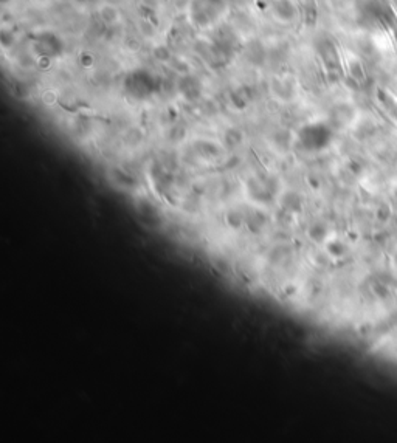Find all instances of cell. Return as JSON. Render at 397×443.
<instances>
[{
	"label": "cell",
	"instance_id": "ba28073f",
	"mask_svg": "<svg viewBox=\"0 0 397 443\" xmlns=\"http://www.w3.org/2000/svg\"><path fill=\"white\" fill-rule=\"evenodd\" d=\"M320 53L321 56L324 57V62L326 66L329 67H333L338 64V57H337V51H335V47H333L332 44H329V42H324V44L320 45Z\"/></svg>",
	"mask_w": 397,
	"mask_h": 443
},
{
	"label": "cell",
	"instance_id": "277c9868",
	"mask_svg": "<svg viewBox=\"0 0 397 443\" xmlns=\"http://www.w3.org/2000/svg\"><path fill=\"white\" fill-rule=\"evenodd\" d=\"M248 191H250L252 199L256 200V202L270 203L271 200H273V193H271V189L268 186L262 184L261 181H256V180L250 181L248 183Z\"/></svg>",
	"mask_w": 397,
	"mask_h": 443
},
{
	"label": "cell",
	"instance_id": "5b68a950",
	"mask_svg": "<svg viewBox=\"0 0 397 443\" xmlns=\"http://www.w3.org/2000/svg\"><path fill=\"white\" fill-rule=\"evenodd\" d=\"M273 13L279 20L290 22V20L295 17V7L292 5L290 0H275Z\"/></svg>",
	"mask_w": 397,
	"mask_h": 443
},
{
	"label": "cell",
	"instance_id": "6da1fadb",
	"mask_svg": "<svg viewBox=\"0 0 397 443\" xmlns=\"http://www.w3.org/2000/svg\"><path fill=\"white\" fill-rule=\"evenodd\" d=\"M300 141L307 151H320L330 141V129L326 124H309L300 131Z\"/></svg>",
	"mask_w": 397,
	"mask_h": 443
},
{
	"label": "cell",
	"instance_id": "8fae6325",
	"mask_svg": "<svg viewBox=\"0 0 397 443\" xmlns=\"http://www.w3.org/2000/svg\"><path fill=\"white\" fill-rule=\"evenodd\" d=\"M241 141H242V135H241L239 131H236V129H230V131H226V134H225V143H226V146L235 147V146H238Z\"/></svg>",
	"mask_w": 397,
	"mask_h": 443
},
{
	"label": "cell",
	"instance_id": "30bf717a",
	"mask_svg": "<svg viewBox=\"0 0 397 443\" xmlns=\"http://www.w3.org/2000/svg\"><path fill=\"white\" fill-rule=\"evenodd\" d=\"M326 234H327V229L323 223H313L309 228V237L313 242H323L326 239Z\"/></svg>",
	"mask_w": 397,
	"mask_h": 443
},
{
	"label": "cell",
	"instance_id": "8992f818",
	"mask_svg": "<svg viewBox=\"0 0 397 443\" xmlns=\"http://www.w3.org/2000/svg\"><path fill=\"white\" fill-rule=\"evenodd\" d=\"M265 222H267L265 214L261 213V211H258V209H250V214L245 216L247 228L252 231V233H259V231L262 229V226L265 225Z\"/></svg>",
	"mask_w": 397,
	"mask_h": 443
},
{
	"label": "cell",
	"instance_id": "9c48e42d",
	"mask_svg": "<svg viewBox=\"0 0 397 443\" xmlns=\"http://www.w3.org/2000/svg\"><path fill=\"white\" fill-rule=\"evenodd\" d=\"M225 222L230 228L233 229H239L244 223H245V216L241 213V211H228V214L225 216Z\"/></svg>",
	"mask_w": 397,
	"mask_h": 443
},
{
	"label": "cell",
	"instance_id": "3957f363",
	"mask_svg": "<svg viewBox=\"0 0 397 443\" xmlns=\"http://www.w3.org/2000/svg\"><path fill=\"white\" fill-rule=\"evenodd\" d=\"M279 205H281V211H286V213H290V214H297L303 209V199L295 191H287L282 194Z\"/></svg>",
	"mask_w": 397,
	"mask_h": 443
},
{
	"label": "cell",
	"instance_id": "7a4b0ae2",
	"mask_svg": "<svg viewBox=\"0 0 397 443\" xmlns=\"http://www.w3.org/2000/svg\"><path fill=\"white\" fill-rule=\"evenodd\" d=\"M128 90L135 98H146L154 90V81L149 75H146L143 72L134 73L128 79Z\"/></svg>",
	"mask_w": 397,
	"mask_h": 443
},
{
	"label": "cell",
	"instance_id": "52a82bcc",
	"mask_svg": "<svg viewBox=\"0 0 397 443\" xmlns=\"http://www.w3.org/2000/svg\"><path fill=\"white\" fill-rule=\"evenodd\" d=\"M179 89H180V92L185 95V98L191 99V101L196 99V98H199V95H200V86H199V82H197L196 79H193V78H185V79L180 82Z\"/></svg>",
	"mask_w": 397,
	"mask_h": 443
},
{
	"label": "cell",
	"instance_id": "7c38bea8",
	"mask_svg": "<svg viewBox=\"0 0 397 443\" xmlns=\"http://www.w3.org/2000/svg\"><path fill=\"white\" fill-rule=\"evenodd\" d=\"M327 249L330 251V255H333V256H342L343 252H345V246L340 242H332L327 246Z\"/></svg>",
	"mask_w": 397,
	"mask_h": 443
}]
</instances>
